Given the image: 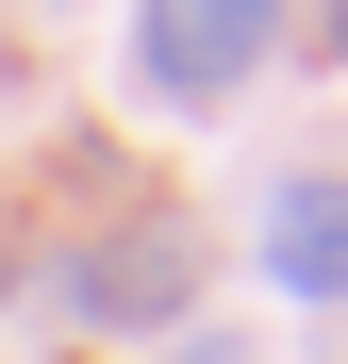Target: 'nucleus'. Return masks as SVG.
Masks as SVG:
<instances>
[{"mask_svg":"<svg viewBox=\"0 0 348 364\" xmlns=\"http://www.w3.org/2000/svg\"><path fill=\"white\" fill-rule=\"evenodd\" d=\"M332 67H348V0H332Z\"/></svg>","mask_w":348,"mask_h":364,"instance_id":"5","label":"nucleus"},{"mask_svg":"<svg viewBox=\"0 0 348 364\" xmlns=\"http://www.w3.org/2000/svg\"><path fill=\"white\" fill-rule=\"evenodd\" d=\"M265 33H282V0H133V83L149 100H232L265 67Z\"/></svg>","mask_w":348,"mask_h":364,"instance_id":"2","label":"nucleus"},{"mask_svg":"<svg viewBox=\"0 0 348 364\" xmlns=\"http://www.w3.org/2000/svg\"><path fill=\"white\" fill-rule=\"evenodd\" d=\"M67 315L83 331H183L199 315V232L183 215H116L100 249L67 265Z\"/></svg>","mask_w":348,"mask_h":364,"instance_id":"1","label":"nucleus"},{"mask_svg":"<svg viewBox=\"0 0 348 364\" xmlns=\"http://www.w3.org/2000/svg\"><path fill=\"white\" fill-rule=\"evenodd\" d=\"M0 282H17V265H0Z\"/></svg>","mask_w":348,"mask_h":364,"instance_id":"6","label":"nucleus"},{"mask_svg":"<svg viewBox=\"0 0 348 364\" xmlns=\"http://www.w3.org/2000/svg\"><path fill=\"white\" fill-rule=\"evenodd\" d=\"M166 364H265L249 331H183V348H166Z\"/></svg>","mask_w":348,"mask_h":364,"instance_id":"4","label":"nucleus"},{"mask_svg":"<svg viewBox=\"0 0 348 364\" xmlns=\"http://www.w3.org/2000/svg\"><path fill=\"white\" fill-rule=\"evenodd\" d=\"M265 282L299 298V315H348V182L332 166L265 182Z\"/></svg>","mask_w":348,"mask_h":364,"instance_id":"3","label":"nucleus"}]
</instances>
